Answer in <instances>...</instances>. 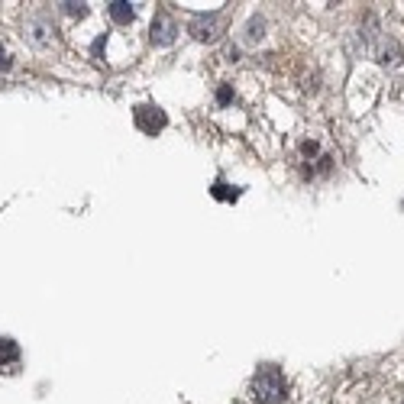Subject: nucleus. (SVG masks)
Instances as JSON below:
<instances>
[{
    "label": "nucleus",
    "mask_w": 404,
    "mask_h": 404,
    "mask_svg": "<svg viewBox=\"0 0 404 404\" xmlns=\"http://www.w3.org/2000/svg\"><path fill=\"white\" fill-rule=\"evenodd\" d=\"M288 385H285V375H281V369H275V365H262L259 372H256L253 379V398L259 404H278L281 398H285Z\"/></svg>",
    "instance_id": "f257e3e1"
},
{
    "label": "nucleus",
    "mask_w": 404,
    "mask_h": 404,
    "mask_svg": "<svg viewBox=\"0 0 404 404\" xmlns=\"http://www.w3.org/2000/svg\"><path fill=\"white\" fill-rule=\"evenodd\" d=\"M133 123L143 130L146 136H155V133H162V130H165L169 117H165V110L152 107V104H139V107L133 110Z\"/></svg>",
    "instance_id": "f03ea898"
},
{
    "label": "nucleus",
    "mask_w": 404,
    "mask_h": 404,
    "mask_svg": "<svg viewBox=\"0 0 404 404\" xmlns=\"http://www.w3.org/2000/svg\"><path fill=\"white\" fill-rule=\"evenodd\" d=\"M175 33H178V26L172 23L165 13L155 17V23H152V43H155V46H172V43H175Z\"/></svg>",
    "instance_id": "7ed1b4c3"
},
{
    "label": "nucleus",
    "mask_w": 404,
    "mask_h": 404,
    "mask_svg": "<svg viewBox=\"0 0 404 404\" xmlns=\"http://www.w3.org/2000/svg\"><path fill=\"white\" fill-rule=\"evenodd\" d=\"M191 33L197 39H214L217 36V13H197L191 20Z\"/></svg>",
    "instance_id": "20e7f679"
},
{
    "label": "nucleus",
    "mask_w": 404,
    "mask_h": 404,
    "mask_svg": "<svg viewBox=\"0 0 404 404\" xmlns=\"http://www.w3.org/2000/svg\"><path fill=\"white\" fill-rule=\"evenodd\" d=\"M20 365V346L13 340H0V372H17Z\"/></svg>",
    "instance_id": "39448f33"
},
{
    "label": "nucleus",
    "mask_w": 404,
    "mask_h": 404,
    "mask_svg": "<svg viewBox=\"0 0 404 404\" xmlns=\"http://www.w3.org/2000/svg\"><path fill=\"white\" fill-rule=\"evenodd\" d=\"M110 20H113V23H130V20H133V4L113 0V4H110Z\"/></svg>",
    "instance_id": "423d86ee"
},
{
    "label": "nucleus",
    "mask_w": 404,
    "mask_h": 404,
    "mask_svg": "<svg viewBox=\"0 0 404 404\" xmlns=\"http://www.w3.org/2000/svg\"><path fill=\"white\" fill-rule=\"evenodd\" d=\"M211 194L217 197V201H236V194H239V191H227V185H223V181H217V185L211 188Z\"/></svg>",
    "instance_id": "0eeeda50"
},
{
    "label": "nucleus",
    "mask_w": 404,
    "mask_h": 404,
    "mask_svg": "<svg viewBox=\"0 0 404 404\" xmlns=\"http://www.w3.org/2000/svg\"><path fill=\"white\" fill-rule=\"evenodd\" d=\"M62 7H65V13H71V17H81V13H85V4H62Z\"/></svg>",
    "instance_id": "6e6552de"
},
{
    "label": "nucleus",
    "mask_w": 404,
    "mask_h": 404,
    "mask_svg": "<svg viewBox=\"0 0 404 404\" xmlns=\"http://www.w3.org/2000/svg\"><path fill=\"white\" fill-rule=\"evenodd\" d=\"M10 65H13V62H10V52L4 49V46H0V71H7Z\"/></svg>",
    "instance_id": "1a4fd4ad"
}]
</instances>
